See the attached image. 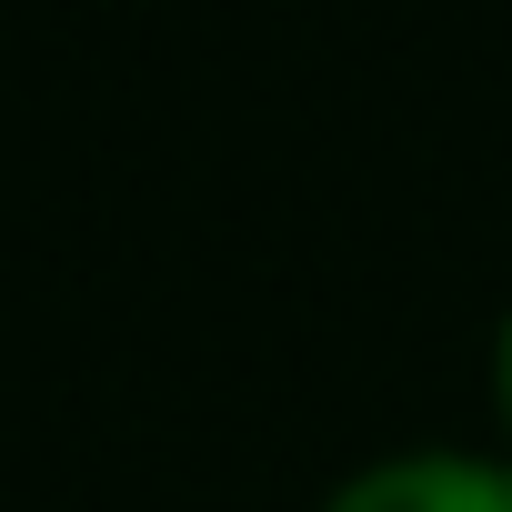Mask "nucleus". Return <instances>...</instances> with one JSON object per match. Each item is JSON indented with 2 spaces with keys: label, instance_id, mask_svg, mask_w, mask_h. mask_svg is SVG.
Listing matches in <instances>:
<instances>
[{
  "label": "nucleus",
  "instance_id": "1",
  "mask_svg": "<svg viewBox=\"0 0 512 512\" xmlns=\"http://www.w3.org/2000/svg\"><path fill=\"white\" fill-rule=\"evenodd\" d=\"M322 512H512V452H392Z\"/></svg>",
  "mask_w": 512,
  "mask_h": 512
},
{
  "label": "nucleus",
  "instance_id": "2",
  "mask_svg": "<svg viewBox=\"0 0 512 512\" xmlns=\"http://www.w3.org/2000/svg\"><path fill=\"white\" fill-rule=\"evenodd\" d=\"M492 412H502V442H512V312L492 332Z\"/></svg>",
  "mask_w": 512,
  "mask_h": 512
}]
</instances>
